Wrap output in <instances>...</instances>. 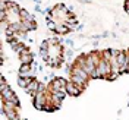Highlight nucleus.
<instances>
[{
	"instance_id": "1",
	"label": "nucleus",
	"mask_w": 129,
	"mask_h": 120,
	"mask_svg": "<svg viewBox=\"0 0 129 120\" xmlns=\"http://www.w3.org/2000/svg\"><path fill=\"white\" fill-rule=\"evenodd\" d=\"M97 72L100 75V79H107L109 75L112 73V63L101 59V62L97 64Z\"/></svg>"
},
{
	"instance_id": "2",
	"label": "nucleus",
	"mask_w": 129,
	"mask_h": 120,
	"mask_svg": "<svg viewBox=\"0 0 129 120\" xmlns=\"http://www.w3.org/2000/svg\"><path fill=\"white\" fill-rule=\"evenodd\" d=\"M48 103V92H37V95L32 98V104L38 110H44Z\"/></svg>"
},
{
	"instance_id": "3",
	"label": "nucleus",
	"mask_w": 129,
	"mask_h": 120,
	"mask_svg": "<svg viewBox=\"0 0 129 120\" xmlns=\"http://www.w3.org/2000/svg\"><path fill=\"white\" fill-rule=\"evenodd\" d=\"M68 87V81L64 78H54L50 82V85L47 87V92H53V91H66Z\"/></svg>"
},
{
	"instance_id": "4",
	"label": "nucleus",
	"mask_w": 129,
	"mask_h": 120,
	"mask_svg": "<svg viewBox=\"0 0 129 120\" xmlns=\"http://www.w3.org/2000/svg\"><path fill=\"white\" fill-rule=\"evenodd\" d=\"M34 57H35V54H32V51L26 47L24 51L19 54L21 64H32V63H34Z\"/></svg>"
},
{
	"instance_id": "5",
	"label": "nucleus",
	"mask_w": 129,
	"mask_h": 120,
	"mask_svg": "<svg viewBox=\"0 0 129 120\" xmlns=\"http://www.w3.org/2000/svg\"><path fill=\"white\" fill-rule=\"evenodd\" d=\"M82 91H84V88L78 87L76 84H73L72 81H69V82H68V87H66V92H68V95L78 97V95H81V92H82Z\"/></svg>"
},
{
	"instance_id": "6",
	"label": "nucleus",
	"mask_w": 129,
	"mask_h": 120,
	"mask_svg": "<svg viewBox=\"0 0 129 120\" xmlns=\"http://www.w3.org/2000/svg\"><path fill=\"white\" fill-rule=\"evenodd\" d=\"M38 89H40V82H38L37 79H32V81H31V84H29V85L25 88V91H26V92H28V94H29L32 98H34V97L37 95Z\"/></svg>"
},
{
	"instance_id": "7",
	"label": "nucleus",
	"mask_w": 129,
	"mask_h": 120,
	"mask_svg": "<svg viewBox=\"0 0 129 120\" xmlns=\"http://www.w3.org/2000/svg\"><path fill=\"white\" fill-rule=\"evenodd\" d=\"M71 81L73 84H76L78 87H81V88H87V85H88V81L78 76V75H71Z\"/></svg>"
},
{
	"instance_id": "8",
	"label": "nucleus",
	"mask_w": 129,
	"mask_h": 120,
	"mask_svg": "<svg viewBox=\"0 0 129 120\" xmlns=\"http://www.w3.org/2000/svg\"><path fill=\"white\" fill-rule=\"evenodd\" d=\"M37 28V22L35 21H22V31L24 32H29V31H34Z\"/></svg>"
},
{
	"instance_id": "9",
	"label": "nucleus",
	"mask_w": 129,
	"mask_h": 120,
	"mask_svg": "<svg viewBox=\"0 0 129 120\" xmlns=\"http://www.w3.org/2000/svg\"><path fill=\"white\" fill-rule=\"evenodd\" d=\"M69 31H71V28L64 24V22H62V24H57L56 31H54V32H56V34H59V35H64V34H68Z\"/></svg>"
},
{
	"instance_id": "10",
	"label": "nucleus",
	"mask_w": 129,
	"mask_h": 120,
	"mask_svg": "<svg viewBox=\"0 0 129 120\" xmlns=\"http://www.w3.org/2000/svg\"><path fill=\"white\" fill-rule=\"evenodd\" d=\"M0 94H2V100H3V101H10V100H12V98L15 97V92L12 91V88H10V87H9V88L6 89V91L0 92Z\"/></svg>"
},
{
	"instance_id": "11",
	"label": "nucleus",
	"mask_w": 129,
	"mask_h": 120,
	"mask_svg": "<svg viewBox=\"0 0 129 120\" xmlns=\"http://www.w3.org/2000/svg\"><path fill=\"white\" fill-rule=\"evenodd\" d=\"M32 79H35V78H25V76H19V78H18V85H19L21 88L25 89L29 84H31Z\"/></svg>"
},
{
	"instance_id": "12",
	"label": "nucleus",
	"mask_w": 129,
	"mask_h": 120,
	"mask_svg": "<svg viewBox=\"0 0 129 120\" xmlns=\"http://www.w3.org/2000/svg\"><path fill=\"white\" fill-rule=\"evenodd\" d=\"M21 21H35V18H34V15L32 13H29L28 10H25V9H22L21 10Z\"/></svg>"
},
{
	"instance_id": "13",
	"label": "nucleus",
	"mask_w": 129,
	"mask_h": 120,
	"mask_svg": "<svg viewBox=\"0 0 129 120\" xmlns=\"http://www.w3.org/2000/svg\"><path fill=\"white\" fill-rule=\"evenodd\" d=\"M120 73H129V62L120 66Z\"/></svg>"
},
{
	"instance_id": "14",
	"label": "nucleus",
	"mask_w": 129,
	"mask_h": 120,
	"mask_svg": "<svg viewBox=\"0 0 129 120\" xmlns=\"http://www.w3.org/2000/svg\"><path fill=\"white\" fill-rule=\"evenodd\" d=\"M109 50H110V53H112L113 59H116V57H117V54L120 53V50H117V48H109Z\"/></svg>"
},
{
	"instance_id": "15",
	"label": "nucleus",
	"mask_w": 129,
	"mask_h": 120,
	"mask_svg": "<svg viewBox=\"0 0 129 120\" xmlns=\"http://www.w3.org/2000/svg\"><path fill=\"white\" fill-rule=\"evenodd\" d=\"M64 43H66L69 47H73V40H71V38H66V40H64Z\"/></svg>"
},
{
	"instance_id": "16",
	"label": "nucleus",
	"mask_w": 129,
	"mask_h": 120,
	"mask_svg": "<svg viewBox=\"0 0 129 120\" xmlns=\"http://www.w3.org/2000/svg\"><path fill=\"white\" fill-rule=\"evenodd\" d=\"M35 10H37V12H41V6L40 5H35Z\"/></svg>"
},
{
	"instance_id": "17",
	"label": "nucleus",
	"mask_w": 129,
	"mask_h": 120,
	"mask_svg": "<svg viewBox=\"0 0 129 120\" xmlns=\"http://www.w3.org/2000/svg\"><path fill=\"white\" fill-rule=\"evenodd\" d=\"M126 54H128V62H129V50L126 51Z\"/></svg>"
},
{
	"instance_id": "18",
	"label": "nucleus",
	"mask_w": 129,
	"mask_h": 120,
	"mask_svg": "<svg viewBox=\"0 0 129 120\" xmlns=\"http://www.w3.org/2000/svg\"><path fill=\"white\" fill-rule=\"evenodd\" d=\"M18 120H25V119H21V117H19V119H18Z\"/></svg>"
},
{
	"instance_id": "19",
	"label": "nucleus",
	"mask_w": 129,
	"mask_h": 120,
	"mask_svg": "<svg viewBox=\"0 0 129 120\" xmlns=\"http://www.w3.org/2000/svg\"><path fill=\"white\" fill-rule=\"evenodd\" d=\"M5 2H8V0H5ZM10 2H12V0H10Z\"/></svg>"
}]
</instances>
